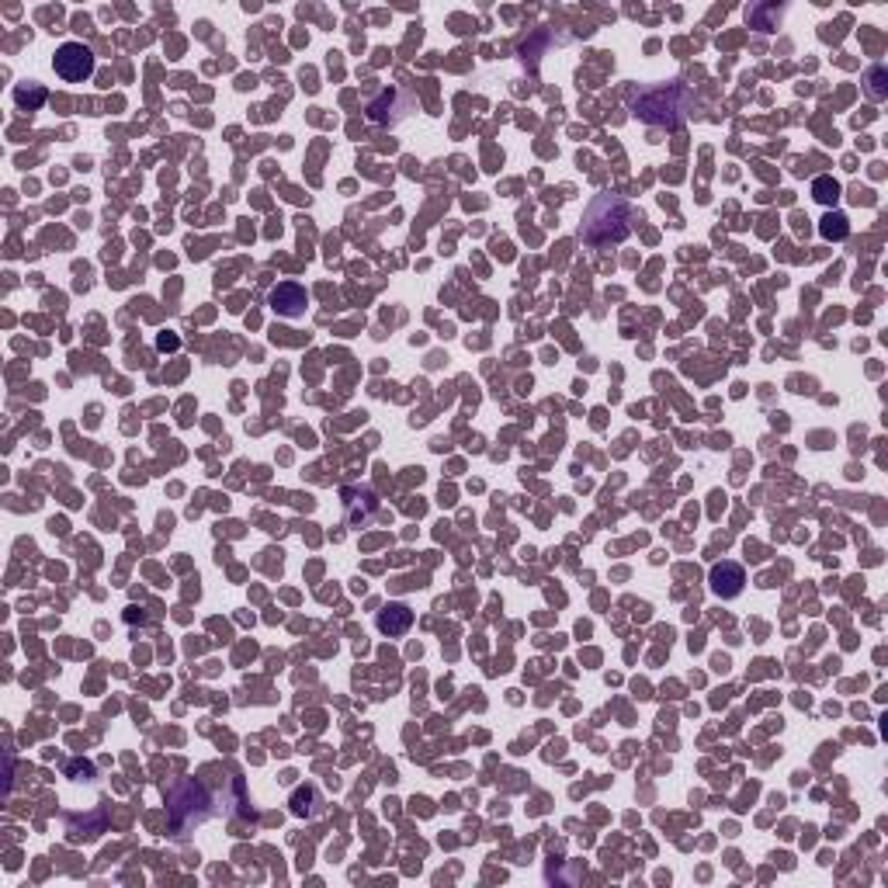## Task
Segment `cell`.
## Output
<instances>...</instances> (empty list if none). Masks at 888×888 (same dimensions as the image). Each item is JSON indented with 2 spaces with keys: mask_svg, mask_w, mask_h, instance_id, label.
<instances>
[{
  "mask_svg": "<svg viewBox=\"0 0 888 888\" xmlns=\"http://www.w3.org/2000/svg\"><path fill=\"white\" fill-rule=\"evenodd\" d=\"M167 819L171 833L184 840L188 833L212 819V795L198 777H181L167 788Z\"/></svg>",
  "mask_w": 888,
  "mask_h": 888,
  "instance_id": "3957f363",
  "label": "cell"
},
{
  "mask_svg": "<svg viewBox=\"0 0 888 888\" xmlns=\"http://www.w3.org/2000/svg\"><path fill=\"white\" fill-rule=\"evenodd\" d=\"M639 219L632 205L621 195H597L583 212V226H580V239L593 247V250H608L625 243L632 233V222Z\"/></svg>",
  "mask_w": 888,
  "mask_h": 888,
  "instance_id": "7a4b0ae2",
  "label": "cell"
},
{
  "mask_svg": "<svg viewBox=\"0 0 888 888\" xmlns=\"http://www.w3.org/2000/svg\"><path fill=\"white\" fill-rule=\"evenodd\" d=\"M781 18H785V7H777V4H760V7L747 11V21H750L753 28H760V32H774Z\"/></svg>",
  "mask_w": 888,
  "mask_h": 888,
  "instance_id": "9c48e42d",
  "label": "cell"
},
{
  "mask_svg": "<svg viewBox=\"0 0 888 888\" xmlns=\"http://www.w3.org/2000/svg\"><path fill=\"white\" fill-rule=\"evenodd\" d=\"M319 805H323V798H319V791L313 785H306V788H298L292 795V812L296 815H317Z\"/></svg>",
  "mask_w": 888,
  "mask_h": 888,
  "instance_id": "30bf717a",
  "label": "cell"
},
{
  "mask_svg": "<svg viewBox=\"0 0 888 888\" xmlns=\"http://www.w3.org/2000/svg\"><path fill=\"white\" fill-rule=\"evenodd\" d=\"M268 306L275 309L278 317L298 319V317H306V309H309V292H306V285H298V281H278L275 288L268 292Z\"/></svg>",
  "mask_w": 888,
  "mask_h": 888,
  "instance_id": "5b68a950",
  "label": "cell"
},
{
  "mask_svg": "<svg viewBox=\"0 0 888 888\" xmlns=\"http://www.w3.org/2000/svg\"><path fill=\"white\" fill-rule=\"evenodd\" d=\"M344 511H347V524H351V528H365V524L372 521V513L378 511V500L372 490L347 486V490H344Z\"/></svg>",
  "mask_w": 888,
  "mask_h": 888,
  "instance_id": "52a82bcc",
  "label": "cell"
},
{
  "mask_svg": "<svg viewBox=\"0 0 888 888\" xmlns=\"http://www.w3.org/2000/svg\"><path fill=\"white\" fill-rule=\"evenodd\" d=\"M15 98H18L21 108L28 104V112H35V108L45 104V91H42L39 83H28V87H18V91H15Z\"/></svg>",
  "mask_w": 888,
  "mask_h": 888,
  "instance_id": "4fadbf2b",
  "label": "cell"
},
{
  "mask_svg": "<svg viewBox=\"0 0 888 888\" xmlns=\"http://www.w3.org/2000/svg\"><path fill=\"white\" fill-rule=\"evenodd\" d=\"M94 49L91 45H83V42H63L60 49H56V56H53V70H56V77H63L66 83H83V80L94 77Z\"/></svg>",
  "mask_w": 888,
  "mask_h": 888,
  "instance_id": "277c9868",
  "label": "cell"
},
{
  "mask_svg": "<svg viewBox=\"0 0 888 888\" xmlns=\"http://www.w3.org/2000/svg\"><path fill=\"white\" fill-rule=\"evenodd\" d=\"M819 233H823V239H847V233H850V222H847V216L844 212H829L823 222H819Z\"/></svg>",
  "mask_w": 888,
  "mask_h": 888,
  "instance_id": "7c38bea8",
  "label": "cell"
},
{
  "mask_svg": "<svg viewBox=\"0 0 888 888\" xmlns=\"http://www.w3.org/2000/svg\"><path fill=\"white\" fill-rule=\"evenodd\" d=\"M708 587L715 597H722V600H732V597H739L743 587H747V572L739 562H732V559H722V562H715L708 572Z\"/></svg>",
  "mask_w": 888,
  "mask_h": 888,
  "instance_id": "8992f818",
  "label": "cell"
},
{
  "mask_svg": "<svg viewBox=\"0 0 888 888\" xmlns=\"http://www.w3.org/2000/svg\"><path fill=\"white\" fill-rule=\"evenodd\" d=\"M885 77H888V73L882 70V66H871V70H868V98L871 101H885V94H888Z\"/></svg>",
  "mask_w": 888,
  "mask_h": 888,
  "instance_id": "5bb4252c",
  "label": "cell"
},
{
  "mask_svg": "<svg viewBox=\"0 0 888 888\" xmlns=\"http://www.w3.org/2000/svg\"><path fill=\"white\" fill-rule=\"evenodd\" d=\"M701 108V101L684 80L646 83L632 98V115L652 129H680Z\"/></svg>",
  "mask_w": 888,
  "mask_h": 888,
  "instance_id": "6da1fadb",
  "label": "cell"
},
{
  "mask_svg": "<svg viewBox=\"0 0 888 888\" xmlns=\"http://www.w3.org/2000/svg\"><path fill=\"white\" fill-rule=\"evenodd\" d=\"M812 198L819 201V205H836L840 201V181H833L829 174L812 181Z\"/></svg>",
  "mask_w": 888,
  "mask_h": 888,
  "instance_id": "8fae6325",
  "label": "cell"
},
{
  "mask_svg": "<svg viewBox=\"0 0 888 888\" xmlns=\"http://www.w3.org/2000/svg\"><path fill=\"white\" fill-rule=\"evenodd\" d=\"M410 625H414V611L406 604H385L378 611V632L382 635H393V639L395 635H406Z\"/></svg>",
  "mask_w": 888,
  "mask_h": 888,
  "instance_id": "ba28073f",
  "label": "cell"
}]
</instances>
